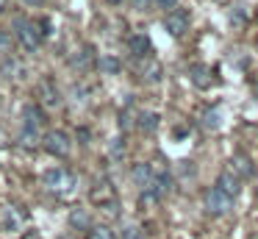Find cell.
Here are the masks:
<instances>
[{
  "mask_svg": "<svg viewBox=\"0 0 258 239\" xmlns=\"http://www.w3.org/2000/svg\"><path fill=\"white\" fill-rule=\"evenodd\" d=\"M42 145H45V150L53 156H67L70 148H73V142H70V136L64 131H47L45 136H42Z\"/></svg>",
  "mask_w": 258,
  "mask_h": 239,
  "instance_id": "obj_6",
  "label": "cell"
},
{
  "mask_svg": "<svg viewBox=\"0 0 258 239\" xmlns=\"http://www.w3.org/2000/svg\"><path fill=\"white\" fill-rule=\"evenodd\" d=\"M128 50L134 59H150V36L147 33H134L128 39Z\"/></svg>",
  "mask_w": 258,
  "mask_h": 239,
  "instance_id": "obj_10",
  "label": "cell"
},
{
  "mask_svg": "<svg viewBox=\"0 0 258 239\" xmlns=\"http://www.w3.org/2000/svg\"><path fill=\"white\" fill-rule=\"evenodd\" d=\"M189 78H191V83H195L197 89H208L214 83V72H211V67H206V64H191L189 67Z\"/></svg>",
  "mask_w": 258,
  "mask_h": 239,
  "instance_id": "obj_9",
  "label": "cell"
},
{
  "mask_svg": "<svg viewBox=\"0 0 258 239\" xmlns=\"http://www.w3.org/2000/svg\"><path fill=\"white\" fill-rule=\"evenodd\" d=\"M0 47H3V50L12 47V39H9V33H3V31H0Z\"/></svg>",
  "mask_w": 258,
  "mask_h": 239,
  "instance_id": "obj_27",
  "label": "cell"
},
{
  "mask_svg": "<svg viewBox=\"0 0 258 239\" xmlns=\"http://www.w3.org/2000/svg\"><path fill=\"white\" fill-rule=\"evenodd\" d=\"M122 150H125V145H122V139H117V142L111 145V156H122Z\"/></svg>",
  "mask_w": 258,
  "mask_h": 239,
  "instance_id": "obj_26",
  "label": "cell"
},
{
  "mask_svg": "<svg viewBox=\"0 0 258 239\" xmlns=\"http://www.w3.org/2000/svg\"><path fill=\"white\" fill-rule=\"evenodd\" d=\"M131 178H134V183H136L139 189H147V183L153 181V167L145 164V161H142V164H134V170H131Z\"/></svg>",
  "mask_w": 258,
  "mask_h": 239,
  "instance_id": "obj_14",
  "label": "cell"
},
{
  "mask_svg": "<svg viewBox=\"0 0 258 239\" xmlns=\"http://www.w3.org/2000/svg\"><path fill=\"white\" fill-rule=\"evenodd\" d=\"M23 131H20V145H28V148H34V145L42 142L39 131L42 125H45V114H42V109L36 103H28L23 106Z\"/></svg>",
  "mask_w": 258,
  "mask_h": 239,
  "instance_id": "obj_1",
  "label": "cell"
},
{
  "mask_svg": "<svg viewBox=\"0 0 258 239\" xmlns=\"http://www.w3.org/2000/svg\"><path fill=\"white\" fill-rule=\"evenodd\" d=\"M25 3H31V6H39V3H45V0H25Z\"/></svg>",
  "mask_w": 258,
  "mask_h": 239,
  "instance_id": "obj_29",
  "label": "cell"
},
{
  "mask_svg": "<svg viewBox=\"0 0 258 239\" xmlns=\"http://www.w3.org/2000/svg\"><path fill=\"white\" fill-rule=\"evenodd\" d=\"M108 3H122V0H108Z\"/></svg>",
  "mask_w": 258,
  "mask_h": 239,
  "instance_id": "obj_30",
  "label": "cell"
},
{
  "mask_svg": "<svg viewBox=\"0 0 258 239\" xmlns=\"http://www.w3.org/2000/svg\"><path fill=\"white\" fill-rule=\"evenodd\" d=\"M97 70H100V75H117L122 70V61L117 56H100L97 59Z\"/></svg>",
  "mask_w": 258,
  "mask_h": 239,
  "instance_id": "obj_15",
  "label": "cell"
},
{
  "mask_svg": "<svg viewBox=\"0 0 258 239\" xmlns=\"http://www.w3.org/2000/svg\"><path fill=\"white\" fill-rule=\"evenodd\" d=\"M42 183H45L50 192H73L75 175L67 167H50V170H45V175H42Z\"/></svg>",
  "mask_w": 258,
  "mask_h": 239,
  "instance_id": "obj_4",
  "label": "cell"
},
{
  "mask_svg": "<svg viewBox=\"0 0 258 239\" xmlns=\"http://www.w3.org/2000/svg\"><path fill=\"white\" fill-rule=\"evenodd\" d=\"M131 3V9H136V11H147L153 6V0H128Z\"/></svg>",
  "mask_w": 258,
  "mask_h": 239,
  "instance_id": "obj_23",
  "label": "cell"
},
{
  "mask_svg": "<svg viewBox=\"0 0 258 239\" xmlns=\"http://www.w3.org/2000/svg\"><path fill=\"white\" fill-rule=\"evenodd\" d=\"M25 239H39V233H36V231H31V233H25Z\"/></svg>",
  "mask_w": 258,
  "mask_h": 239,
  "instance_id": "obj_28",
  "label": "cell"
},
{
  "mask_svg": "<svg viewBox=\"0 0 258 239\" xmlns=\"http://www.w3.org/2000/svg\"><path fill=\"white\" fill-rule=\"evenodd\" d=\"M119 128H122V131L131 128V111H122V114H119Z\"/></svg>",
  "mask_w": 258,
  "mask_h": 239,
  "instance_id": "obj_25",
  "label": "cell"
},
{
  "mask_svg": "<svg viewBox=\"0 0 258 239\" xmlns=\"http://www.w3.org/2000/svg\"><path fill=\"white\" fill-rule=\"evenodd\" d=\"M164 28H167L172 36H183V33L189 31V11L186 9L167 11V17H164Z\"/></svg>",
  "mask_w": 258,
  "mask_h": 239,
  "instance_id": "obj_7",
  "label": "cell"
},
{
  "mask_svg": "<svg viewBox=\"0 0 258 239\" xmlns=\"http://www.w3.org/2000/svg\"><path fill=\"white\" fill-rule=\"evenodd\" d=\"M200 125L206 128V131H217V128H219V111H217V109H208V111H203V117H200Z\"/></svg>",
  "mask_w": 258,
  "mask_h": 239,
  "instance_id": "obj_20",
  "label": "cell"
},
{
  "mask_svg": "<svg viewBox=\"0 0 258 239\" xmlns=\"http://www.w3.org/2000/svg\"><path fill=\"white\" fill-rule=\"evenodd\" d=\"M139 131H145V133H153L158 128V114H153V111H142L139 114Z\"/></svg>",
  "mask_w": 258,
  "mask_h": 239,
  "instance_id": "obj_18",
  "label": "cell"
},
{
  "mask_svg": "<svg viewBox=\"0 0 258 239\" xmlns=\"http://www.w3.org/2000/svg\"><path fill=\"white\" fill-rule=\"evenodd\" d=\"M89 239H117V233H114L108 225H95L89 231Z\"/></svg>",
  "mask_w": 258,
  "mask_h": 239,
  "instance_id": "obj_21",
  "label": "cell"
},
{
  "mask_svg": "<svg viewBox=\"0 0 258 239\" xmlns=\"http://www.w3.org/2000/svg\"><path fill=\"white\" fill-rule=\"evenodd\" d=\"M122 239H142V231H139L136 225H128V228L122 231Z\"/></svg>",
  "mask_w": 258,
  "mask_h": 239,
  "instance_id": "obj_24",
  "label": "cell"
},
{
  "mask_svg": "<svg viewBox=\"0 0 258 239\" xmlns=\"http://www.w3.org/2000/svg\"><path fill=\"white\" fill-rule=\"evenodd\" d=\"M169 189H172V178H169V172L161 170V167H156V170H153V181L147 183V189H142V200L156 203V200L167 198Z\"/></svg>",
  "mask_w": 258,
  "mask_h": 239,
  "instance_id": "obj_3",
  "label": "cell"
},
{
  "mask_svg": "<svg viewBox=\"0 0 258 239\" xmlns=\"http://www.w3.org/2000/svg\"><path fill=\"white\" fill-rule=\"evenodd\" d=\"M239 183H241V181L233 175V172L225 170V172H219V178H217V183H214V186L222 189V192L228 195V198H233V200H236V195H239Z\"/></svg>",
  "mask_w": 258,
  "mask_h": 239,
  "instance_id": "obj_11",
  "label": "cell"
},
{
  "mask_svg": "<svg viewBox=\"0 0 258 239\" xmlns=\"http://www.w3.org/2000/svg\"><path fill=\"white\" fill-rule=\"evenodd\" d=\"M12 28H14V36H17V42L23 44L25 50H39L42 39H45V31H42L39 22L28 20V17H14Z\"/></svg>",
  "mask_w": 258,
  "mask_h": 239,
  "instance_id": "obj_2",
  "label": "cell"
},
{
  "mask_svg": "<svg viewBox=\"0 0 258 239\" xmlns=\"http://www.w3.org/2000/svg\"><path fill=\"white\" fill-rule=\"evenodd\" d=\"M139 72H142V78H145V81H150V83L161 78V67H158L153 59H145V67H142Z\"/></svg>",
  "mask_w": 258,
  "mask_h": 239,
  "instance_id": "obj_19",
  "label": "cell"
},
{
  "mask_svg": "<svg viewBox=\"0 0 258 239\" xmlns=\"http://www.w3.org/2000/svg\"><path fill=\"white\" fill-rule=\"evenodd\" d=\"M230 209H233V198H228V195H225L222 189H217V186L208 189V195H206V211L208 214L222 217V214H228Z\"/></svg>",
  "mask_w": 258,
  "mask_h": 239,
  "instance_id": "obj_5",
  "label": "cell"
},
{
  "mask_svg": "<svg viewBox=\"0 0 258 239\" xmlns=\"http://www.w3.org/2000/svg\"><path fill=\"white\" fill-rule=\"evenodd\" d=\"M153 6H156V9H161V11H175L178 9V0H153Z\"/></svg>",
  "mask_w": 258,
  "mask_h": 239,
  "instance_id": "obj_22",
  "label": "cell"
},
{
  "mask_svg": "<svg viewBox=\"0 0 258 239\" xmlns=\"http://www.w3.org/2000/svg\"><path fill=\"white\" fill-rule=\"evenodd\" d=\"M0 72H3L6 78H12V81H14V78H20V75L25 72V64H23L20 59H6L3 64H0Z\"/></svg>",
  "mask_w": 258,
  "mask_h": 239,
  "instance_id": "obj_17",
  "label": "cell"
},
{
  "mask_svg": "<svg viewBox=\"0 0 258 239\" xmlns=\"http://www.w3.org/2000/svg\"><path fill=\"white\" fill-rule=\"evenodd\" d=\"M89 211L86 209H73L70 211V225L75 228V231H89Z\"/></svg>",
  "mask_w": 258,
  "mask_h": 239,
  "instance_id": "obj_16",
  "label": "cell"
},
{
  "mask_svg": "<svg viewBox=\"0 0 258 239\" xmlns=\"http://www.w3.org/2000/svg\"><path fill=\"white\" fill-rule=\"evenodd\" d=\"M39 98H42V103H45L47 109L61 106V94H58V89H56V83H53V81H42L39 83Z\"/></svg>",
  "mask_w": 258,
  "mask_h": 239,
  "instance_id": "obj_13",
  "label": "cell"
},
{
  "mask_svg": "<svg viewBox=\"0 0 258 239\" xmlns=\"http://www.w3.org/2000/svg\"><path fill=\"white\" fill-rule=\"evenodd\" d=\"M20 225H23V214L14 206L0 203V231H17Z\"/></svg>",
  "mask_w": 258,
  "mask_h": 239,
  "instance_id": "obj_8",
  "label": "cell"
},
{
  "mask_svg": "<svg viewBox=\"0 0 258 239\" xmlns=\"http://www.w3.org/2000/svg\"><path fill=\"white\" fill-rule=\"evenodd\" d=\"M228 170L233 172L236 178H250L252 175V164H250V159L247 156H241V153H236V156H230V161H228Z\"/></svg>",
  "mask_w": 258,
  "mask_h": 239,
  "instance_id": "obj_12",
  "label": "cell"
},
{
  "mask_svg": "<svg viewBox=\"0 0 258 239\" xmlns=\"http://www.w3.org/2000/svg\"><path fill=\"white\" fill-rule=\"evenodd\" d=\"M255 94H258V83H255Z\"/></svg>",
  "mask_w": 258,
  "mask_h": 239,
  "instance_id": "obj_31",
  "label": "cell"
}]
</instances>
